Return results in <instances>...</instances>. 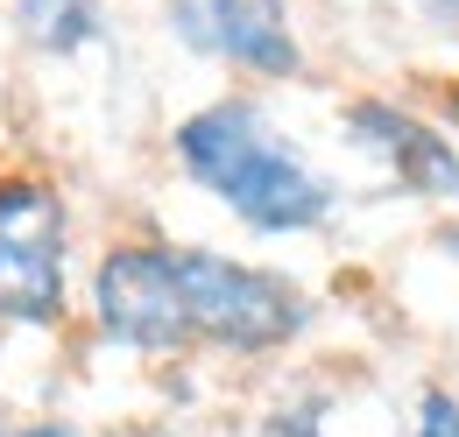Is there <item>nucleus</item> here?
<instances>
[{"mask_svg": "<svg viewBox=\"0 0 459 437\" xmlns=\"http://www.w3.org/2000/svg\"><path fill=\"white\" fill-rule=\"evenodd\" d=\"M71 311V205L43 176H0V325L57 331Z\"/></svg>", "mask_w": 459, "mask_h": 437, "instance_id": "obj_3", "label": "nucleus"}, {"mask_svg": "<svg viewBox=\"0 0 459 437\" xmlns=\"http://www.w3.org/2000/svg\"><path fill=\"white\" fill-rule=\"evenodd\" d=\"M453 120H459V92H453Z\"/></svg>", "mask_w": 459, "mask_h": 437, "instance_id": "obj_14", "label": "nucleus"}, {"mask_svg": "<svg viewBox=\"0 0 459 437\" xmlns=\"http://www.w3.org/2000/svg\"><path fill=\"white\" fill-rule=\"evenodd\" d=\"M184 275V318L191 346H220V353H276L311 325V296L276 269L233 261L220 247H177Z\"/></svg>", "mask_w": 459, "mask_h": 437, "instance_id": "obj_2", "label": "nucleus"}, {"mask_svg": "<svg viewBox=\"0 0 459 437\" xmlns=\"http://www.w3.org/2000/svg\"><path fill=\"white\" fill-rule=\"evenodd\" d=\"M85 304H92V331L120 353H184L191 346L177 247L163 240H114L92 261Z\"/></svg>", "mask_w": 459, "mask_h": 437, "instance_id": "obj_4", "label": "nucleus"}, {"mask_svg": "<svg viewBox=\"0 0 459 437\" xmlns=\"http://www.w3.org/2000/svg\"><path fill=\"white\" fill-rule=\"evenodd\" d=\"M438 254H446V261H459V218H453V226H438Z\"/></svg>", "mask_w": 459, "mask_h": 437, "instance_id": "obj_12", "label": "nucleus"}, {"mask_svg": "<svg viewBox=\"0 0 459 437\" xmlns=\"http://www.w3.org/2000/svg\"><path fill=\"white\" fill-rule=\"evenodd\" d=\"M417 14H424L431 29H459V0H417Z\"/></svg>", "mask_w": 459, "mask_h": 437, "instance_id": "obj_11", "label": "nucleus"}, {"mask_svg": "<svg viewBox=\"0 0 459 437\" xmlns=\"http://www.w3.org/2000/svg\"><path fill=\"white\" fill-rule=\"evenodd\" d=\"M163 21L191 56L233 64L247 78H297L304 43L283 0H163Z\"/></svg>", "mask_w": 459, "mask_h": 437, "instance_id": "obj_5", "label": "nucleus"}, {"mask_svg": "<svg viewBox=\"0 0 459 437\" xmlns=\"http://www.w3.org/2000/svg\"><path fill=\"white\" fill-rule=\"evenodd\" d=\"M269 431L276 437H325V409H318V402H311V409H283Z\"/></svg>", "mask_w": 459, "mask_h": 437, "instance_id": "obj_9", "label": "nucleus"}, {"mask_svg": "<svg viewBox=\"0 0 459 437\" xmlns=\"http://www.w3.org/2000/svg\"><path fill=\"white\" fill-rule=\"evenodd\" d=\"M0 437H7V416H0Z\"/></svg>", "mask_w": 459, "mask_h": 437, "instance_id": "obj_15", "label": "nucleus"}, {"mask_svg": "<svg viewBox=\"0 0 459 437\" xmlns=\"http://www.w3.org/2000/svg\"><path fill=\"white\" fill-rule=\"evenodd\" d=\"M170 149L177 169L198 191H212L247 233H311L340 205V184L304 163L255 99H212L184 113Z\"/></svg>", "mask_w": 459, "mask_h": 437, "instance_id": "obj_1", "label": "nucleus"}, {"mask_svg": "<svg viewBox=\"0 0 459 437\" xmlns=\"http://www.w3.org/2000/svg\"><path fill=\"white\" fill-rule=\"evenodd\" d=\"M7 437H85V431L64 416H22V424H7Z\"/></svg>", "mask_w": 459, "mask_h": 437, "instance_id": "obj_10", "label": "nucleus"}, {"mask_svg": "<svg viewBox=\"0 0 459 437\" xmlns=\"http://www.w3.org/2000/svg\"><path fill=\"white\" fill-rule=\"evenodd\" d=\"M410 437H459V395L453 388H424V395H417Z\"/></svg>", "mask_w": 459, "mask_h": 437, "instance_id": "obj_8", "label": "nucleus"}, {"mask_svg": "<svg viewBox=\"0 0 459 437\" xmlns=\"http://www.w3.org/2000/svg\"><path fill=\"white\" fill-rule=\"evenodd\" d=\"M14 29L43 56H78L107 36V7L100 0H14Z\"/></svg>", "mask_w": 459, "mask_h": 437, "instance_id": "obj_7", "label": "nucleus"}, {"mask_svg": "<svg viewBox=\"0 0 459 437\" xmlns=\"http://www.w3.org/2000/svg\"><path fill=\"white\" fill-rule=\"evenodd\" d=\"M346 141L368 149L410 198H446V205H459V141L446 127L389 107V99H353L346 107Z\"/></svg>", "mask_w": 459, "mask_h": 437, "instance_id": "obj_6", "label": "nucleus"}, {"mask_svg": "<svg viewBox=\"0 0 459 437\" xmlns=\"http://www.w3.org/2000/svg\"><path fill=\"white\" fill-rule=\"evenodd\" d=\"M107 437H142V431H107Z\"/></svg>", "mask_w": 459, "mask_h": 437, "instance_id": "obj_13", "label": "nucleus"}]
</instances>
